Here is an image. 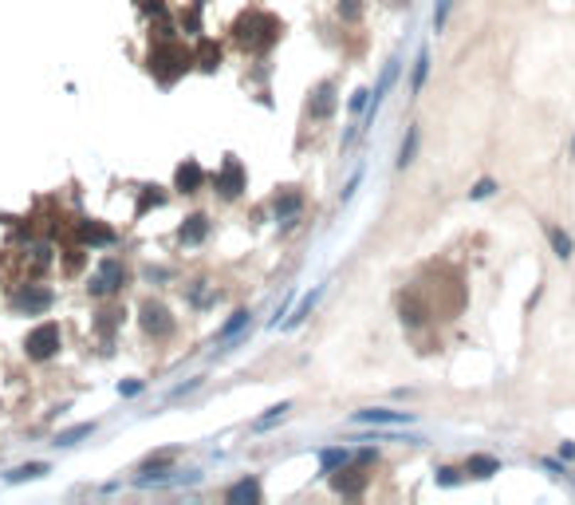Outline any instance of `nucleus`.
<instances>
[{"instance_id": "0eeeda50", "label": "nucleus", "mask_w": 575, "mask_h": 505, "mask_svg": "<svg viewBox=\"0 0 575 505\" xmlns=\"http://www.w3.org/2000/svg\"><path fill=\"white\" fill-rule=\"evenodd\" d=\"M331 486H335L343 497H359V494H363V486H366V474H363V470H347V466H339V470L331 474Z\"/></svg>"}, {"instance_id": "dca6fc26", "label": "nucleus", "mask_w": 575, "mask_h": 505, "mask_svg": "<svg viewBox=\"0 0 575 505\" xmlns=\"http://www.w3.org/2000/svg\"><path fill=\"white\" fill-rule=\"evenodd\" d=\"M169 466H174V454H158V458H150V462L142 466V478H138V481L146 486L150 478H162V474H166Z\"/></svg>"}, {"instance_id": "4468645a", "label": "nucleus", "mask_w": 575, "mask_h": 505, "mask_svg": "<svg viewBox=\"0 0 575 505\" xmlns=\"http://www.w3.org/2000/svg\"><path fill=\"white\" fill-rule=\"evenodd\" d=\"M79 237H83L87 245H115V233L102 229L99 222H83V225H79Z\"/></svg>"}, {"instance_id": "7c9ffc66", "label": "nucleus", "mask_w": 575, "mask_h": 505, "mask_svg": "<svg viewBox=\"0 0 575 505\" xmlns=\"http://www.w3.org/2000/svg\"><path fill=\"white\" fill-rule=\"evenodd\" d=\"M438 481H441V486H453V481H457V470H449V466H441V470H438Z\"/></svg>"}, {"instance_id": "6e6552de", "label": "nucleus", "mask_w": 575, "mask_h": 505, "mask_svg": "<svg viewBox=\"0 0 575 505\" xmlns=\"http://www.w3.org/2000/svg\"><path fill=\"white\" fill-rule=\"evenodd\" d=\"M331 111H335V83H320L312 91V99H307V115L312 119H327Z\"/></svg>"}, {"instance_id": "aec40b11", "label": "nucleus", "mask_w": 575, "mask_h": 505, "mask_svg": "<svg viewBox=\"0 0 575 505\" xmlns=\"http://www.w3.org/2000/svg\"><path fill=\"white\" fill-rule=\"evenodd\" d=\"M40 474H48V462H28V466H16L9 474V481H28V478H40Z\"/></svg>"}, {"instance_id": "393cba45", "label": "nucleus", "mask_w": 575, "mask_h": 505, "mask_svg": "<svg viewBox=\"0 0 575 505\" xmlns=\"http://www.w3.org/2000/svg\"><path fill=\"white\" fill-rule=\"evenodd\" d=\"M154 189H158V186H146L142 202H138V214H146L150 206H162V202H166V194H154Z\"/></svg>"}, {"instance_id": "9b49d317", "label": "nucleus", "mask_w": 575, "mask_h": 505, "mask_svg": "<svg viewBox=\"0 0 575 505\" xmlns=\"http://www.w3.org/2000/svg\"><path fill=\"white\" fill-rule=\"evenodd\" d=\"M201 182H205V170L194 162V158H186V162L178 166V189H181V194H197Z\"/></svg>"}, {"instance_id": "7ed1b4c3", "label": "nucleus", "mask_w": 575, "mask_h": 505, "mask_svg": "<svg viewBox=\"0 0 575 505\" xmlns=\"http://www.w3.org/2000/svg\"><path fill=\"white\" fill-rule=\"evenodd\" d=\"M60 343H63V332H60V324L56 320H43L40 328H32L28 332V340H24V351H28V360H51L56 351H60Z\"/></svg>"}, {"instance_id": "423d86ee", "label": "nucleus", "mask_w": 575, "mask_h": 505, "mask_svg": "<svg viewBox=\"0 0 575 505\" xmlns=\"http://www.w3.org/2000/svg\"><path fill=\"white\" fill-rule=\"evenodd\" d=\"M213 186H217V194L225 197V202L241 197V194H245V166H241L237 158H225V166L213 174Z\"/></svg>"}, {"instance_id": "a878e982", "label": "nucleus", "mask_w": 575, "mask_h": 505, "mask_svg": "<svg viewBox=\"0 0 575 505\" xmlns=\"http://www.w3.org/2000/svg\"><path fill=\"white\" fill-rule=\"evenodd\" d=\"M197 63H201V68H217V63H221V48H209V43H205L201 56H197Z\"/></svg>"}, {"instance_id": "4be33fe9", "label": "nucleus", "mask_w": 575, "mask_h": 505, "mask_svg": "<svg viewBox=\"0 0 575 505\" xmlns=\"http://www.w3.org/2000/svg\"><path fill=\"white\" fill-rule=\"evenodd\" d=\"M189 300H194L197 308H209L213 300H217V288H205V281H197L194 288H189Z\"/></svg>"}, {"instance_id": "412c9836", "label": "nucleus", "mask_w": 575, "mask_h": 505, "mask_svg": "<svg viewBox=\"0 0 575 505\" xmlns=\"http://www.w3.org/2000/svg\"><path fill=\"white\" fill-rule=\"evenodd\" d=\"M394 76H398V63L390 60V63H386V71H382V79H379V87H374V95H371V99H374V107H379V103H382V95L390 91V83H394Z\"/></svg>"}, {"instance_id": "f8f14e48", "label": "nucleus", "mask_w": 575, "mask_h": 505, "mask_svg": "<svg viewBox=\"0 0 575 505\" xmlns=\"http://www.w3.org/2000/svg\"><path fill=\"white\" fill-rule=\"evenodd\" d=\"M248 320H253V312H248V308H237V312H233V316L225 320V324H221L217 340L225 343V340H233V335H241V332H245V328H248Z\"/></svg>"}, {"instance_id": "b1692460", "label": "nucleus", "mask_w": 575, "mask_h": 505, "mask_svg": "<svg viewBox=\"0 0 575 505\" xmlns=\"http://www.w3.org/2000/svg\"><path fill=\"white\" fill-rule=\"evenodd\" d=\"M414 146H418V130H410L406 142H402V150H398V166H410V162H414Z\"/></svg>"}, {"instance_id": "5701e85b", "label": "nucleus", "mask_w": 575, "mask_h": 505, "mask_svg": "<svg viewBox=\"0 0 575 505\" xmlns=\"http://www.w3.org/2000/svg\"><path fill=\"white\" fill-rule=\"evenodd\" d=\"M288 411H292L288 402H280V407H268V415H264V419H256V430H268L272 422H280V419H284Z\"/></svg>"}, {"instance_id": "ddd939ff", "label": "nucleus", "mask_w": 575, "mask_h": 505, "mask_svg": "<svg viewBox=\"0 0 575 505\" xmlns=\"http://www.w3.org/2000/svg\"><path fill=\"white\" fill-rule=\"evenodd\" d=\"M225 497H228L233 505H241V501H260V481H256V478H245V481H237V486L228 489Z\"/></svg>"}, {"instance_id": "cd10ccee", "label": "nucleus", "mask_w": 575, "mask_h": 505, "mask_svg": "<svg viewBox=\"0 0 575 505\" xmlns=\"http://www.w3.org/2000/svg\"><path fill=\"white\" fill-rule=\"evenodd\" d=\"M366 103H371V91H355V95H351V103H347V107L359 115V111H366Z\"/></svg>"}, {"instance_id": "20e7f679", "label": "nucleus", "mask_w": 575, "mask_h": 505, "mask_svg": "<svg viewBox=\"0 0 575 505\" xmlns=\"http://www.w3.org/2000/svg\"><path fill=\"white\" fill-rule=\"evenodd\" d=\"M51 304H56V292L43 288V284H24V288L12 296V308L16 312H28V316H40V312H48Z\"/></svg>"}, {"instance_id": "2f4dec72", "label": "nucleus", "mask_w": 575, "mask_h": 505, "mask_svg": "<svg viewBox=\"0 0 575 505\" xmlns=\"http://www.w3.org/2000/svg\"><path fill=\"white\" fill-rule=\"evenodd\" d=\"M492 189H497V186H492V182L485 178V182H477V186H473V197H489Z\"/></svg>"}, {"instance_id": "6ab92c4d", "label": "nucleus", "mask_w": 575, "mask_h": 505, "mask_svg": "<svg viewBox=\"0 0 575 505\" xmlns=\"http://www.w3.org/2000/svg\"><path fill=\"white\" fill-rule=\"evenodd\" d=\"M497 470H500L497 458H481V454L465 462V474H473V478H489V474H497Z\"/></svg>"}, {"instance_id": "a211bd4d", "label": "nucleus", "mask_w": 575, "mask_h": 505, "mask_svg": "<svg viewBox=\"0 0 575 505\" xmlns=\"http://www.w3.org/2000/svg\"><path fill=\"white\" fill-rule=\"evenodd\" d=\"M347 462H351L347 450H323L320 454V474H335L339 466H347Z\"/></svg>"}, {"instance_id": "9d476101", "label": "nucleus", "mask_w": 575, "mask_h": 505, "mask_svg": "<svg viewBox=\"0 0 575 505\" xmlns=\"http://www.w3.org/2000/svg\"><path fill=\"white\" fill-rule=\"evenodd\" d=\"M205 237H209V217H205V214L186 217V225L178 229V241H181V245H201Z\"/></svg>"}, {"instance_id": "473e14b6", "label": "nucleus", "mask_w": 575, "mask_h": 505, "mask_svg": "<svg viewBox=\"0 0 575 505\" xmlns=\"http://www.w3.org/2000/svg\"><path fill=\"white\" fill-rule=\"evenodd\" d=\"M445 12H449V0H438V12H433V24H445Z\"/></svg>"}, {"instance_id": "f3484780", "label": "nucleus", "mask_w": 575, "mask_h": 505, "mask_svg": "<svg viewBox=\"0 0 575 505\" xmlns=\"http://www.w3.org/2000/svg\"><path fill=\"white\" fill-rule=\"evenodd\" d=\"M95 434V422H79V427H71V430H60L56 434V446H75L79 438H91Z\"/></svg>"}, {"instance_id": "f257e3e1", "label": "nucleus", "mask_w": 575, "mask_h": 505, "mask_svg": "<svg viewBox=\"0 0 575 505\" xmlns=\"http://www.w3.org/2000/svg\"><path fill=\"white\" fill-rule=\"evenodd\" d=\"M189 63H197V56L189 48H181V43H162V48L150 52V71H158L162 83H174L181 71H189Z\"/></svg>"}, {"instance_id": "39448f33", "label": "nucleus", "mask_w": 575, "mask_h": 505, "mask_svg": "<svg viewBox=\"0 0 575 505\" xmlns=\"http://www.w3.org/2000/svg\"><path fill=\"white\" fill-rule=\"evenodd\" d=\"M142 332L154 335V340H166V335H174V316H169L166 304H158V300H146L142 304Z\"/></svg>"}, {"instance_id": "bb28decb", "label": "nucleus", "mask_w": 575, "mask_h": 505, "mask_svg": "<svg viewBox=\"0 0 575 505\" xmlns=\"http://www.w3.org/2000/svg\"><path fill=\"white\" fill-rule=\"evenodd\" d=\"M426 71H430V56H418V68H414V91H422Z\"/></svg>"}, {"instance_id": "c756f323", "label": "nucleus", "mask_w": 575, "mask_h": 505, "mask_svg": "<svg viewBox=\"0 0 575 505\" xmlns=\"http://www.w3.org/2000/svg\"><path fill=\"white\" fill-rule=\"evenodd\" d=\"M339 16H347V20H359V0H347V4H339Z\"/></svg>"}, {"instance_id": "c85d7f7f", "label": "nucleus", "mask_w": 575, "mask_h": 505, "mask_svg": "<svg viewBox=\"0 0 575 505\" xmlns=\"http://www.w3.org/2000/svg\"><path fill=\"white\" fill-rule=\"evenodd\" d=\"M548 237H552V241H556V249H559V257H567V253H571V241H567V237H564V233H559V229H548Z\"/></svg>"}, {"instance_id": "2eb2a0df", "label": "nucleus", "mask_w": 575, "mask_h": 505, "mask_svg": "<svg viewBox=\"0 0 575 505\" xmlns=\"http://www.w3.org/2000/svg\"><path fill=\"white\" fill-rule=\"evenodd\" d=\"M359 422H386V427H398V422H410L406 411H359Z\"/></svg>"}, {"instance_id": "f03ea898", "label": "nucleus", "mask_w": 575, "mask_h": 505, "mask_svg": "<svg viewBox=\"0 0 575 505\" xmlns=\"http://www.w3.org/2000/svg\"><path fill=\"white\" fill-rule=\"evenodd\" d=\"M127 281H130V273H127V265H122L119 257H102L99 273L87 276V292H91V296H115V292H122Z\"/></svg>"}, {"instance_id": "1a4fd4ad", "label": "nucleus", "mask_w": 575, "mask_h": 505, "mask_svg": "<svg viewBox=\"0 0 575 505\" xmlns=\"http://www.w3.org/2000/svg\"><path fill=\"white\" fill-rule=\"evenodd\" d=\"M300 206H304V197H300L296 189H280V194L272 197V214H276V222H292V217L300 214Z\"/></svg>"}]
</instances>
